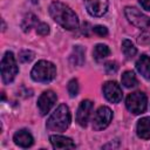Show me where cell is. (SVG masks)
<instances>
[{"instance_id":"19","label":"cell","mask_w":150,"mask_h":150,"mask_svg":"<svg viewBox=\"0 0 150 150\" xmlns=\"http://www.w3.org/2000/svg\"><path fill=\"white\" fill-rule=\"evenodd\" d=\"M70 61L75 66H81L84 61V50L81 46H75L73 49V54L70 55Z\"/></svg>"},{"instance_id":"21","label":"cell","mask_w":150,"mask_h":150,"mask_svg":"<svg viewBox=\"0 0 150 150\" xmlns=\"http://www.w3.org/2000/svg\"><path fill=\"white\" fill-rule=\"evenodd\" d=\"M67 90H68V94H69L70 97H75L79 94V82H77L76 79H71L68 82Z\"/></svg>"},{"instance_id":"8","label":"cell","mask_w":150,"mask_h":150,"mask_svg":"<svg viewBox=\"0 0 150 150\" xmlns=\"http://www.w3.org/2000/svg\"><path fill=\"white\" fill-rule=\"evenodd\" d=\"M57 96L53 90H46L43 91L39 100H38V108L41 115H47L50 109L54 107V104L56 103Z\"/></svg>"},{"instance_id":"9","label":"cell","mask_w":150,"mask_h":150,"mask_svg":"<svg viewBox=\"0 0 150 150\" xmlns=\"http://www.w3.org/2000/svg\"><path fill=\"white\" fill-rule=\"evenodd\" d=\"M102 90H103L104 97L111 103H118L122 100V96H123L122 89L120 84H117V82L115 81H107L103 84Z\"/></svg>"},{"instance_id":"29","label":"cell","mask_w":150,"mask_h":150,"mask_svg":"<svg viewBox=\"0 0 150 150\" xmlns=\"http://www.w3.org/2000/svg\"><path fill=\"white\" fill-rule=\"evenodd\" d=\"M30 2H32V4H38L39 0H30Z\"/></svg>"},{"instance_id":"23","label":"cell","mask_w":150,"mask_h":150,"mask_svg":"<svg viewBox=\"0 0 150 150\" xmlns=\"http://www.w3.org/2000/svg\"><path fill=\"white\" fill-rule=\"evenodd\" d=\"M35 28H36V33L39 35L45 36V35H48L49 34V26L47 23H45V22H39V25Z\"/></svg>"},{"instance_id":"5","label":"cell","mask_w":150,"mask_h":150,"mask_svg":"<svg viewBox=\"0 0 150 150\" xmlns=\"http://www.w3.org/2000/svg\"><path fill=\"white\" fill-rule=\"evenodd\" d=\"M146 105H148V98L143 91L131 93L130 95H128V97L125 100L127 109L135 115L143 114L146 110Z\"/></svg>"},{"instance_id":"12","label":"cell","mask_w":150,"mask_h":150,"mask_svg":"<svg viewBox=\"0 0 150 150\" xmlns=\"http://www.w3.org/2000/svg\"><path fill=\"white\" fill-rule=\"evenodd\" d=\"M13 141L16 145H19L21 148H29L34 143L32 134L28 130H25V129H21L19 131H16L13 136Z\"/></svg>"},{"instance_id":"22","label":"cell","mask_w":150,"mask_h":150,"mask_svg":"<svg viewBox=\"0 0 150 150\" xmlns=\"http://www.w3.org/2000/svg\"><path fill=\"white\" fill-rule=\"evenodd\" d=\"M34 56H35V54L32 50H22L19 54V60L23 63H27V62H30L34 59Z\"/></svg>"},{"instance_id":"13","label":"cell","mask_w":150,"mask_h":150,"mask_svg":"<svg viewBox=\"0 0 150 150\" xmlns=\"http://www.w3.org/2000/svg\"><path fill=\"white\" fill-rule=\"evenodd\" d=\"M50 139V143L53 145L54 149H57V150H63V149H74L75 148V143L68 138V137H64V136H61V135H52L49 137Z\"/></svg>"},{"instance_id":"4","label":"cell","mask_w":150,"mask_h":150,"mask_svg":"<svg viewBox=\"0 0 150 150\" xmlns=\"http://www.w3.org/2000/svg\"><path fill=\"white\" fill-rule=\"evenodd\" d=\"M19 68L12 52H6L2 60H1V79L5 84H9L14 81L15 76L18 75Z\"/></svg>"},{"instance_id":"25","label":"cell","mask_w":150,"mask_h":150,"mask_svg":"<svg viewBox=\"0 0 150 150\" xmlns=\"http://www.w3.org/2000/svg\"><path fill=\"white\" fill-rule=\"evenodd\" d=\"M117 68L118 67H117L116 62H112V61L107 62L105 66H104V69H105L107 74H114V73H116L117 71Z\"/></svg>"},{"instance_id":"16","label":"cell","mask_w":150,"mask_h":150,"mask_svg":"<svg viewBox=\"0 0 150 150\" xmlns=\"http://www.w3.org/2000/svg\"><path fill=\"white\" fill-rule=\"evenodd\" d=\"M38 25H39V20H38V18H36L34 14H32V13L26 14V15L23 16L22 21H21V28H22V30L26 32V33L29 32L30 28L36 27Z\"/></svg>"},{"instance_id":"1","label":"cell","mask_w":150,"mask_h":150,"mask_svg":"<svg viewBox=\"0 0 150 150\" xmlns=\"http://www.w3.org/2000/svg\"><path fill=\"white\" fill-rule=\"evenodd\" d=\"M49 14L52 19L64 29L74 30L79 28V18L76 13L63 2H52L49 6Z\"/></svg>"},{"instance_id":"18","label":"cell","mask_w":150,"mask_h":150,"mask_svg":"<svg viewBox=\"0 0 150 150\" xmlns=\"http://www.w3.org/2000/svg\"><path fill=\"white\" fill-rule=\"evenodd\" d=\"M121 81H122V84L125 87V88H132L135 86H137V79H136V75L134 71L131 70H127L122 74V77H121Z\"/></svg>"},{"instance_id":"17","label":"cell","mask_w":150,"mask_h":150,"mask_svg":"<svg viewBox=\"0 0 150 150\" xmlns=\"http://www.w3.org/2000/svg\"><path fill=\"white\" fill-rule=\"evenodd\" d=\"M110 54V49L107 45H103V43H98L95 46L94 50H93V55H94V59L96 61H101L103 59H105L107 56H109Z\"/></svg>"},{"instance_id":"3","label":"cell","mask_w":150,"mask_h":150,"mask_svg":"<svg viewBox=\"0 0 150 150\" xmlns=\"http://www.w3.org/2000/svg\"><path fill=\"white\" fill-rule=\"evenodd\" d=\"M30 76L35 82H41V83L50 82L56 76V67L54 66V63L49 61L40 60L32 68Z\"/></svg>"},{"instance_id":"14","label":"cell","mask_w":150,"mask_h":150,"mask_svg":"<svg viewBox=\"0 0 150 150\" xmlns=\"http://www.w3.org/2000/svg\"><path fill=\"white\" fill-rule=\"evenodd\" d=\"M136 69L145 80H150V56L142 55L136 61Z\"/></svg>"},{"instance_id":"20","label":"cell","mask_w":150,"mask_h":150,"mask_svg":"<svg viewBox=\"0 0 150 150\" xmlns=\"http://www.w3.org/2000/svg\"><path fill=\"white\" fill-rule=\"evenodd\" d=\"M122 52H123V54H124V56L127 59H132L136 55L137 49L132 45V42L130 40H127L125 39V40L122 41Z\"/></svg>"},{"instance_id":"27","label":"cell","mask_w":150,"mask_h":150,"mask_svg":"<svg viewBox=\"0 0 150 150\" xmlns=\"http://www.w3.org/2000/svg\"><path fill=\"white\" fill-rule=\"evenodd\" d=\"M138 2H139V5L142 6L143 9L150 12V0H138Z\"/></svg>"},{"instance_id":"6","label":"cell","mask_w":150,"mask_h":150,"mask_svg":"<svg viewBox=\"0 0 150 150\" xmlns=\"http://www.w3.org/2000/svg\"><path fill=\"white\" fill-rule=\"evenodd\" d=\"M124 15L128 19L130 23H132L135 27L139 29H146L150 28V18L143 14L141 11H138L135 7H125L124 8Z\"/></svg>"},{"instance_id":"26","label":"cell","mask_w":150,"mask_h":150,"mask_svg":"<svg viewBox=\"0 0 150 150\" xmlns=\"http://www.w3.org/2000/svg\"><path fill=\"white\" fill-rule=\"evenodd\" d=\"M137 41L141 45H149L150 43V33L149 32H144L142 35H139Z\"/></svg>"},{"instance_id":"2","label":"cell","mask_w":150,"mask_h":150,"mask_svg":"<svg viewBox=\"0 0 150 150\" xmlns=\"http://www.w3.org/2000/svg\"><path fill=\"white\" fill-rule=\"evenodd\" d=\"M70 122H71V115H70L69 108L64 103H62L49 116V118L47 120L46 127L50 131L63 132L68 129Z\"/></svg>"},{"instance_id":"11","label":"cell","mask_w":150,"mask_h":150,"mask_svg":"<svg viewBox=\"0 0 150 150\" xmlns=\"http://www.w3.org/2000/svg\"><path fill=\"white\" fill-rule=\"evenodd\" d=\"M91 110H93V102L90 100H84L80 103L79 109L76 111V122L81 127H87Z\"/></svg>"},{"instance_id":"7","label":"cell","mask_w":150,"mask_h":150,"mask_svg":"<svg viewBox=\"0 0 150 150\" xmlns=\"http://www.w3.org/2000/svg\"><path fill=\"white\" fill-rule=\"evenodd\" d=\"M111 120H112L111 109L105 105H102L96 110V112L93 117V129L95 131H101L110 124Z\"/></svg>"},{"instance_id":"15","label":"cell","mask_w":150,"mask_h":150,"mask_svg":"<svg viewBox=\"0 0 150 150\" xmlns=\"http://www.w3.org/2000/svg\"><path fill=\"white\" fill-rule=\"evenodd\" d=\"M137 136L142 139L150 138V117H143L137 122L136 125Z\"/></svg>"},{"instance_id":"10","label":"cell","mask_w":150,"mask_h":150,"mask_svg":"<svg viewBox=\"0 0 150 150\" xmlns=\"http://www.w3.org/2000/svg\"><path fill=\"white\" fill-rule=\"evenodd\" d=\"M83 2L88 13L91 16H97V18L103 16L107 13L109 6L108 0H83Z\"/></svg>"},{"instance_id":"28","label":"cell","mask_w":150,"mask_h":150,"mask_svg":"<svg viewBox=\"0 0 150 150\" xmlns=\"http://www.w3.org/2000/svg\"><path fill=\"white\" fill-rule=\"evenodd\" d=\"M89 27H90V25H89L88 22H84V23H83V26H82V33H83L86 36H88V35H89V33H88V30L90 29Z\"/></svg>"},{"instance_id":"24","label":"cell","mask_w":150,"mask_h":150,"mask_svg":"<svg viewBox=\"0 0 150 150\" xmlns=\"http://www.w3.org/2000/svg\"><path fill=\"white\" fill-rule=\"evenodd\" d=\"M93 32H94L95 34H97L98 36H107V35H108V29H107V27L101 26V25H97V26L93 27Z\"/></svg>"}]
</instances>
